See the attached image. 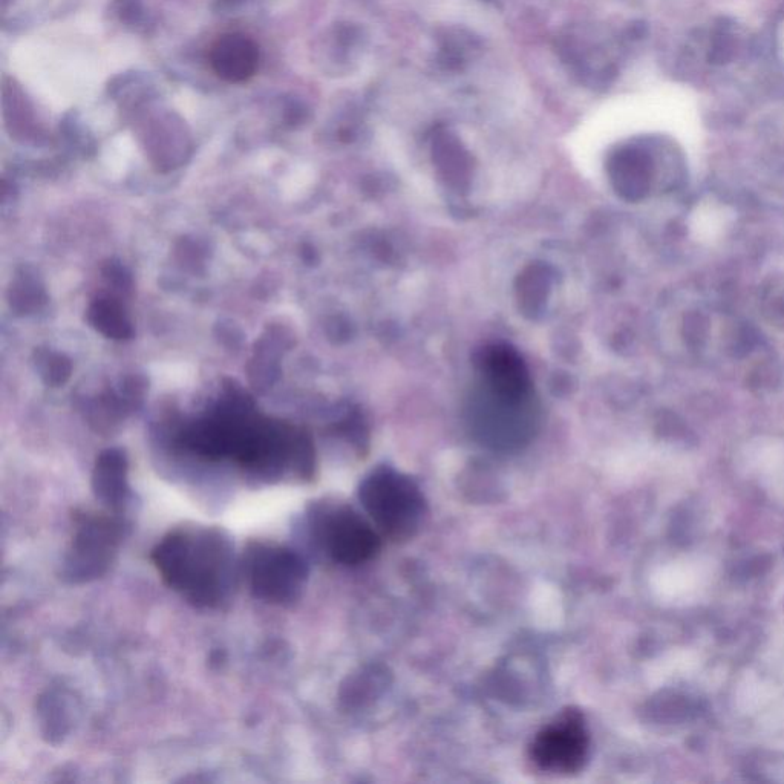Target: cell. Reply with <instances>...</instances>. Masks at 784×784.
I'll return each instance as SVG.
<instances>
[{
  "label": "cell",
  "mask_w": 784,
  "mask_h": 784,
  "mask_svg": "<svg viewBox=\"0 0 784 784\" xmlns=\"http://www.w3.org/2000/svg\"><path fill=\"white\" fill-rule=\"evenodd\" d=\"M477 371L468 406L472 434L497 451L523 448L538 426V406L526 365L512 348L492 345L478 357Z\"/></svg>",
  "instance_id": "cell-1"
},
{
  "label": "cell",
  "mask_w": 784,
  "mask_h": 784,
  "mask_svg": "<svg viewBox=\"0 0 784 784\" xmlns=\"http://www.w3.org/2000/svg\"><path fill=\"white\" fill-rule=\"evenodd\" d=\"M155 569L172 590L198 608H216L235 584V555L229 535L215 527H180L151 553Z\"/></svg>",
  "instance_id": "cell-2"
},
{
  "label": "cell",
  "mask_w": 784,
  "mask_h": 784,
  "mask_svg": "<svg viewBox=\"0 0 784 784\" xmlns=\"http://www.w3.org/2000/svg\"><path fill=\"white\" fill-rule=\"evenodd\" d=\"M359 500L379 532L392 541L411 539L425 520L422 490L391 468L371 472L360 484Z\"/></svg>",
  "instance_id": "cell-3"
},
{
  "label": "cell",
  "mask_w": 784,
  "mask_h": 784,
  "mask_svg": "<svg viewBox=\"0 0 784 784\" xmlns=\"http://www.w3.org/2000/svg\"><path fill=\"white\" fill-rule=\"evenodd\" d=\"M125 532V521L118 513H76L74 536L63 562V578L71 584H83L105 575L115 561Z\"/></svg>",
  "instance_id": "cell-4"
},
{
  "label": "cell",
  "mask_w": 784,
  "mask_h": 784,
  "mask_svg": "<svg viewBox=\"0 0 784 784\" xmlns=\"http://www.w3.org/2000/svg\"><path fill=\"white\" fill-rule=\"evenodd\" d=\"M242 567L252 595L268 604H291L301 598L307 584V562L279 544H250Z\"/></svg>",
  "instance_id": "cell-5"
},
{
  "label": "cell",
  "mask_w": 784,
  "mask_h": 784,
  "mask_svg": "<svg viewBox=\"0 0 784 784\" xmlns=\"http://www.w3.org/2000/svg\"><path fill=\"white\" fill-rule=\"evenodd\" d=\"M314 515V535L337 564L359 566L379 552V532L351 507H322Z\"/></svg>",
  "instance_id": "cell-6"
},
{
  "label": "cell",
  "mask_w": 784,
  "mask_h": 784,
  "mask_svg": "<svg viewBox=\"0 0 784 784\" xmlns=\"http://www.w3.org/2000/svg\"><path fill=\"white\" fill-rule=\"evenodd\" d=\"M590 737L584 717L569 709L536 734L530 758L541 771L570 775L581 771L588 760Z\"/></svg>",
  "instance_id": "cell-7"
},
{
  "label": "cell",
  "mask_w": 784,
  "mask_h": 784,
  "mask_svg": "<svg viewBox=\"0 0 784 784\" xmlns=\"http://www.w3.org/2000/svg\"><path fill=\"white\" fill-rule=\"evenodd\" d=\"M210 66L227 83H244L258 71L259 46L242 33H227L213 42Z\"/></svg>",
  "instance_id": "cell-8"
},
{
  "label": "cell",
  "mask_w": 784,
  "mask_h": 784,
  "mask_svg": "<svg viewBox=\"0 0 784 784\" xmlns=\"http://www.w3.org/2000/svg\"><path fill=\"white\" fill-rule=\"evenodd\" d=\"M128 471V458L120 449H108L97 458L92 472V490L108 512L120 515L128 506L131 498Z\"/></svg>",
  "instance_id": "cell-9"
},
{
  "label": "cell",
  "mask_w": 784,
  "mask_h": 784,
  "mask_svg": "<svg viewBox=\"0 0 784 784\" xmlns=\"http://www.w3.org/2000/svg\"><path fill=\"white\" fill-rule=\"evenodd\" d=\"M89 322L100 333L112 339H128L132 336L131 322L117 301L98 299L89 310Z\"/></svg>",
  "instance_id": "cell-10"
},
{
  "label": "cell",
  "mask_w": 784,
  "mask_h": 784,
  "mask_svg": "<svg viewBox=\"0 0 784 784\" xmlns=\"http://www.w3.org/2000/svg\"><path fill=\"white\" fill-rule=\"evenodd\" d=\"M616 186L630 200H639L650 187L648 164L641 155L628 154L616 167Z\"/></svg>",
  "instance_id": "cell-11"
},
{
  "label": "cell",
  "mask_w": 784,
  "mask_h": 784,
  "mask_svg": "<svg viewBox=\"0 0 784 784\" xmlns=\"http://www.w3.org/2000/svg\"><path fill=\"white\" fill-rule=\"evenodd\" d=\"M45 362V370H43V374H45L48 382L54 383V385H59V383L65 382L63 377L69 376L68 362H63L62 357L53 356V354H49V356L46 357Z\"/></svg>",
  "instance_id": "cell-12"
},
{
  "label": "cell",
  "mask_w": 784,
  "mask_h": 784,
  "mask_svg": "<svg viewBox=\"0 0 784 784\" xmlns=\"http://www.w3.org/2000/svg\"><path fill=\"white\" fill-rule=\"evenodd\" d=\"M224 2H226V4L233 5V4H239V2H242V0H224Z\"/></svg>",
  "instance_id": "cell-13"
}]
</instances>
